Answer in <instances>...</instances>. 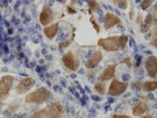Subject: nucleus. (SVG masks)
Listing matches in <instances>:
<instances>
[{
	"label": "nucleus",
	"instance_id": "4468645a",
	"mask_svg": "<svg viewBox=\"0 0 157 118\" xmlns=\"http://www.w3.org/2000/svg\"><path fill=\"white\" fill-rule=\"evenodd\" d=\"M148 105L143 102H138L136 105L133 108V114L134 116H141V114H145V113L148 110Z\"/></svg>",
	"mask_w": 157,
	"mask_h": 118
},
{
	"label": "nucleus",
	"instance_id": "4be33fe9",
	"mask_svg": "<svg viewBox=\"0 0 157 118\" xmlns=\"http://www.w3.org/2000/svg\"><path fill=\"white\" fill-rule=\"evenodd\" d=\"M113 118H132L129 115H122V114H114L113 115Z\"/></svg>",
	"mask_w": 157,
	"mask_h": 118
},
{
	"label": "nucleus",
	"instance_id": "9d476101",
	"mask_svg": "<svg viewBox=\"0 0 157 118\" xmlns=\"http://www.w3.org/2000/svg\"><path fill=\"white\" fill-rule=\"evenodd\" d=\"M157 23V18L154 13H149L145 19V23L141 26V33H146L151 26H154Z\"/></svg>",
	"mask_w": 157,
	"mask_h": 118
},
{
	"label": "nucleus",
	"instance_id": "f257e3e1",
	"mask_svg": "<svg viewBox=\"0 0 157 118\" xmlns=\"http://www.w3.org/2000/svg\"><path fill=\"white\" fill-rule=\"evenodd\" d=\"M129 37L127 34L121 37H111L107 38H99L97 45L106 51H117L127 45Z\"/></svg>",
	"mask_w": 157,
	"mask_h": 118
},
{
	"label": "nucleus",
	"instance_id": "f8f14e48",
	"mask_svg": "<svg viewBox=\"0 0 157 118\" xmlns=\"http://www.w3.org/2000/svg\"><path fill=\"white\" fill-rule=\"evenodd\" d=\"M119 24H121V20L117 16L111 14V13H107L105 15V18H104V28L105 29H110Z\"/></svg>",
	"mask_w": 157,
	"mask_h": 118
},
{
	"label": "nucleus",
	"instance_id": "393cba45",
	"mask_svg": "<svg viewBox=\"0 0 157 118\" xmlns=\"http://www.w3.org/2000/svg\"><path fill=\"white\" fill-rule=\"evenodd\" d=\"M141 118H155V117L152 115H145V116H141Z\"/></svg>",
	"mask_w": 157,
	"mask_h": 118
},
{
	"label": "nucleus",
	"instance_id": "39448f33",
	"mask_svg": "<svg viewBox=\"0 0 157 118\" xmlns=\"http://www.w3.org/2000/svg\"><path fill=\"white\" fill-rule=\"evenodd\" d=\"M13 83H14V77L9 75L3 76L0 79V97L3 98L9 94L13 87Z\"/></svg>",
	"mask_w": 157,
	"mask_h": 118
},
{
	"label": "nucleus",
	"instance_id": "0eeeda50",
	"mask_svg": "<svg viewBox=\"0 0 157 118\" xmlns=\"http://www.w3.org/2000/svg\"><path fill=\"white\" fill-rule=\"evenodd\" d=\"M62 61L65 66L69 70H72V71H76L78 67V61L76 60L72 52H68L67 54H65L62 57Z\"/></svg>",
	"mask_w": 157,
	"mask_h": 118
},
{
	"label": "nucleus",
	"instance_id": "aec40b11",
	"mask_svg": "<svg viewBox=\"0 0 157 118\" xmlns=\"http://www.w3.org/2000/svg\"><path fill=\"white\" fill-rule=\"evenodd\" d=\"M114 3H117L118 7H120L121 9H126L128 6V2L127 1H114Z\"/></svg>",
	"mask_w": 157,
	"mask_h": 118
},
{
	"label": "nucleus",
	"instance_id": "5701e85b",
	"mask_svg": "<svg viewBox=\"0 0 157 118\" xmlns=\"http://www.w3.org/2000/svg\"><path fill=\"white\" fill-rule=\"evenodd\" d=\"M123 62H124V63H127L128 66H129L130 68L132 67V63H131V58H129V57H128V58H125V60L123 61Z\"/></svg>",
	"mask_w": 157,
	"mask_h": 118
},
{
	"label": "nucleus",
	"instance_id": "dca6fc26",
	"mask_svg": "<svg viewBox=\"0 0 157 118\" xmlns=\"http://www.w3.org/2000/svg\"><path fill=\"white\" fill-rule=\"evenodd\" d=\"M141 89L145 91H153L154 90L157 89V81H147L145 82L143 84L141 85Z\"/></svg>",
	"mask_w": 157,
	"mask_h": 118
},
{
	"label": "nucleus",
	"instance_id": "f03ea898",
	"mask_svg": "<svg viewBox=\"0 0 157 118\" xmlns=\"http://www.w3.org/2000/svg\"><path fill=\"white\" fill-rule=\"evenodd\" d=\"M63 107L60 103H54L49 107L43 108L38 112L34 113L30 118H60L63 114Z\"/></svg>",
	"mask_w": 157,
	"mask_h": 118
},
{
	"label": "nucleus",
	"instance_id": "1a4fd4ad",
	"mask_svg": "<svg viewBox=\"0 0 157 118\" xmlns=\"http://www.w3.org/2000/svg\"><path fill=\"white\" fill-rule=\"evenodd\" d=\"M53 19V13L49 6H44L43 9L40 13V16H39V21H40L41 25L47 26L50 22Z\"/></svg>",
	"mask_w": 157,
	"mask_h": 118
},
{
	"label": "nucleus",
	"instance_id": "a878e982",
	"mask_svg": "<svg viewBox=\"0 0 157 118\" xmlns=\"http://www.w3.org/2000/svg\"><path fill=\"white\" fill-rule=\"evenodd\" d=\"M154 12H155L154 14H155V15H157V4H156V5H155V8H154Z\"/></svg>",
	"mask_w": 157,
	"mask_h": 118
},
{
	"label": "nucleus",
	"instance_id": "6ab92c4d",
	"mask_svg": "<svg viewBox=\"0 0 157 118\" xmlns=\"http://www.w3.org/2000/svg\"><path fill=\"white\" fill-rule=\"evenodd\" d=\"M150 4H152L151 0H145V1H141V9L142 10H146L147 8L150 6Z\"/></svg>",
	"mask_w": 157,
	"mask_h": 118
},
{
	"label": "nucleus",
	"instance_id": "2eb2a0df",
	"mask_svg": "<svg viewBox=\"0 0 157 118\" xmlns=\"http://www.w3.org/2000/svg\"><path fill=\"white\" fill-rule=\"evenodd\" d=\"M58 28H59L58 23L52 24L51 26H49V27L44 28V30H43V33H44V34L47 38L51 39V38H53L55 37V34L58 30Z\"/></svg>",
	"mask_w": 157,
	"mask_h": 118
},
{
	"label": "nucleus",
	"instance_id": "9b49d317",
	"mask_svg": "<svg viewBox=\"0 0 157 118\" xmlns=\"http://www.w3.org/2000/svg\"><path fill=\"white\" fill-rule=\"evenodd\" d=\"M102 60V53L100 51H95L90 56V58L85 62V67L88 69H94Z\"/></svg>",
	"mask_w": 157,
	"mask_h": 118
},
{
	"label": "nucleus",
	"instance_id": "b1692460",
	"mask_svg": "<svg viewBox=\"0 0 157 118\" xmlns=\"http://www.w3.org/2000/svg\"><path fill=\"white\" fill-rule=\"evenodd\" d=\"M150 45H153V46H155L156 48H157V39H156V41H150Z\"/></svg>",
	"mask_w": 157,
	"mask_h": 118
},
{
	"label": "nucleus",
	"instance_id": "f3484780",
	"mask_svg": "<svg viewBox=\"0 0 157 118\" xmlns=\"http://www.w3.org/2000/svg\"><path fill=\"white\" fill-rule=\"evenodd\" d=\"M94 89L100 95H104V94H105V86H104V84H103V83H101V82L96 83V84H95V86H94Z\"/></svg>",
	"mask_w": 157,
	"mask_h": 118
},
{
	"label": "nucleus",
	"instance_id": "a211bd4d",
	"mask_svg": "<svg viewBox=\"0 0 157 118\" xmlns=\"http://www.w3.org/2000/svg\"><path fill=\"white\" fill-rule=\"evenodd\" d=\"M89 11L92 12L98 9V3L96 1H89Z\"/></svg>",
	"mask_w": 157,
	"mask_h": 118
},
{
	"label": "nucleus",
	"instance_id": "423d86ee",
	"mask_svg": "<svg viewBox=\"0 0 157 118\" xmlns=\"http://www.w3.org/2000/svg\"><path fill=\"white\" fill-rule=\"evenodd\" d=\"M145 66L148 76L151 78H155L157 76V57L153 55L148 56L145 59Z\"/></svg>",
	"mask_w": 157,
	"mask_h": 118
},
{
	"label": "nucleus",
	"instance_id": "7ed1b4c3",
	"mask_svg": "<svg viewBox=\"0 0 157 118\" xmlns=\"http://www.w3.org/2000/svg\"><path fill=\"white\" fill-rule=\"evenodd\" d=\"M50 98H51V91L47 88L42 87V88L29 94L27 95V98H26V102L30 103L41 104L47 102Z\"/></svg>",
	"mask_w": 157,
	"mask_h": 118
},
{
	"label": "nucleus",
	"instance_id": "6e6552de",
	"mask_svg": "<svg viewBox=\"0 0 157 118\" xmlns=\"http://www.w3.org/2000/svg\"><path fill=\"white\" fill-rule=\"evenodd\" d=\"M33 85H34V80L33 78H25L19 83V85L17 86V93L24 94L26 91H28L32 89V87Z\"/></svg>",
	"mask_w": 157,
	"mask_h": 118
},
{
	"label": "nucleus",
	"instance_id": "412c9836",
	"mask_svg": "<svg viewBox=\"0 0 157 118\" xmlns=\"http://www.w3.org/2000/svg\"><path fill=\"white\" fill-rule=\"evenodd\" d=\"M151 36H152V39H151V41H154L157 39V23L153 26V32H152L151 34Z\"/></svg>",
	"mask_w": 157,
	"mask_h": 118
},
{
	"label": "nucleus",
	"instance_id": "20e7f679",
	"mask_svg": "<svg viewBox=\"0 0 157 118\" xmlns=\"http://www.w3.org/2000/svg\"><path fill=\"white\" fill-rule=\"evenodd\" d=\"M128 88V83L127 82H120L118 79H114L112 81L110 87H109L108 94L113 97H118L124 93Z\"/></svg>",
	"mask_w": 157,
	"mask_h": 118
},
{
	"label": "nucleus",
	"instance_id": "ddd939ff",
	"mask_svg": "<svg viewBox=\"0 0 157 118\" xmlns=\"http://www.w3.org/2000/svg\"><path fill=\"white\" fill-rule=\"evenodd\" d=\"M115 70H116L115 65L108 66L101 73V75L99 76V81H108V80H110V79H112L115 75Z\"/></svg>",
	"mask_w": 157,
	"mask_h": 118
}]
</instances>
